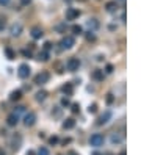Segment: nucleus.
<instances>
[{
	"mask_svg": "<svg viewBox=\"0 0 141 155\" xmlns=\"http://www.w3.org/2000/svg\"><path fill=\"white\" fill-rule=\"evenodd\" d=\"M104 141H105V138H104V135H100V133H94V135H91V138H89V144L93 147H100L102 144H104Z\"/></svg>",
	"mask_w": 141,
	"mask_h": 155,
	"instance_id": "nucleus-1",
	"label": "nucleus"
},
{
	"mask_svg": "<svg viewBox=\"0 0 141 155\" xmlns=\"http://www.w3.org/2000/svg\"><path fill=\"white\" fill-rule=\"evenodd\" d=\"M49 79H50V74H49L47 71H42V72H39L35 77V83L36 85H46L49 82Z\"/></svg>",
	"mask_w": 141,
	"mask_h": 155,
	"instance_id": "nucleus-2",
	"label": "nucleus"
},
{
	"mask_svg": "<svg viewBox=\"0 0 141 155\" xmlns=\"http://www.w3.org/2000/svg\"><path fill=\"white\" fill-rule=\"evenodd\" d=\"M66 68H68V71H70V72L78 71V68H80V60L78 58H69L68 63H66Z\"/></svg>",
	"mask_w": 141,
	"mask_h": 155,
	"instance_id": "nucleus-3",
	"label": "nucleus"
},
{
	"mask_svg": "<svg viewBox=\"0 0 141 155\" xmlns=\"http://www.w3.org/2000/svg\"><path fill=\"white\" fill-rule=\"evenodd\" d=\"M31 72V69H30V66L28 64H20L19 66V69H17V75H19V79H27V77L30 75Z\"/></svg>",
	"mask_w": 141,
	"mask_h": 155,
	"instance_id": "nucleus-4",
	"label": "nucleus"
},
{
	"mask_svg": "<svg viewBox=\"0 0 141 155\" xmlns=\"http://www.w3.org/2000/svg\"><path fill=\"white\" fill-rule=\"evenodd\" d=\"M75 44V39L72 36H64L61 41H60V46H61V49H72Z\"/></svg>",
	"mask_w": 141,
	"mask_h": 155,
	"instance_id": "nucleus-5",
	"label": "nucleus"
},
{
	"mask_svg": "<svg viewBox=\"0 0 141 155\" xmlns=\"http://www.w3.org/2000/svg\"><path fill=\"white\" fill-rule=\"evenodd\" d=\"M35 122H36V113H33V111L27 113V114H25V118H24V124H25V127H31V125H35Z\"/></svg>",
	"mask_w": 141,
	"mask_h": 155,
	"instance_id": "nucleus-6",
	"label": "nucleus"
},
{
	"mask_svg": "<svg viewBox=\"0 0 141 155\" xmlns=\"http://www.w3.org/2000/svg\"><path fill=\"white\" fill-rule=\"evenodd\" d=\"M22 30H24V27H22V24H13L11 27H9V33H11V36H19L20 33H22Z\"/></svg>",
	"mask_w": 141,
	"mask_h": 155,
	"instance_id": "nucleus-7",
	"label": "nucleus"
},
{
	"mask_svg": "<svg viewBox=\"0 0 141 155\" xmlns=\"http://www.w3.org/2000/svg\"><path fill=\"white\" fill-rule=\"evenodd\" d=\"M78 16H80V11H78V9H75V8H68V11H66V17H68L69 20L77 19Z\"/></svg>",
	"mask_w": 141,
	"mask_h": 155,
	"instance_id": "nucleus-8",
	"label": "nucleus"
},
{
	"mask_svg": "<svg viewBox=\"0 0 141 155\" xmlns=\"http://www.w3.org/2000/svg\"><path fill=\"white\" fill-rule=\"evenodd\" d=\"M110 119H111V111H105V113L99 118V121H97V125H104V124H107Z\"/></svg>",
	"mask_w": 141,
	"mask_h": 155,
	"instance_id": "nucleus-9",
	"label": "nucleus"
},
{
	"mask_svg": "<svg viewBox=\"0 0 141 155\" xmlns=\"http://www.w3.org/2000/svg\"><path fill=\"white\" fill-rule=\"evenodd\" d=\"M17 122H19V116L16 114V113H13V114H9V116H8V119H7V124H8L9 127H14V125H17Z\"/></svg>",
	"mask_w": 141,
	"mask_h": 155,
	"instance_id": "nucleus-10",
	"label": "nucleus"
},
{
	"mask_svg": "<svg viewBox=\"0 0 141 155\" xmlns=\"http://www.w3.org/2000/svg\"><path fill=\"white\" fill-rule=\"evenodd\" d=\"M86 27H88L89 31H96L97 28H99V22H97L96 19H89L88 22H86Z\"/></svg>",
	"mask_w": 141,
	"mask_h": 155,
	"instance_id": "nucleus-11",
	"label": "nucleus"
},
{
	"mask_svg": "<svg viewBox=\"0 0 141 155\" xmlns=\"http://www.w3.org/2000/svg\"><path fill=\"white\" fill-rule=\"evenodd\" d=\"M42 35H44V33H42V30L39 28V27H35V28H31V38H33V39H41Z\"/></svg>",
	"mask_w": 141,
	"mask_h": 155,
	"instance_id": "nucleus-12",
	"label": "nucleus"
},
{
	"mask_svg": "<svg viewBox=\"0 0 141 155\" xmlns=\"http://www.w3.org/2000/svg\"><path fill=\"white\" fill-rule=\"evenodd\" d=\"M110 141H111V144H121V143H122V135L113 133V135L110 136Z\"/></svg>",
	"mask_w": 141,
	"mask_h": 155,
	"instance_id": "nucleus-13",
	"label": "nucleus"
},
{
	"mask_svg": "<svg viewBox=\"0 0 141 155\" xmlns=\"http://www.w3.org/2000/svg\"><path fill=\"white\" fill-rule=\"evenodd\" d=\"M105 8H107L108 13H115V11H118V3H116V0H115V2H108V3L105 5Z\"/></svg>",
	"mask_w": 141,
	"mask_h": 155,
	"instance_id": "nucleus-14",
	"label": "nucleus"
},
{
	"mask_svg": "<svg viewBox=\"0 0 141 155\" xmlns=\"http://www.w3.org/2000/svg\"><path fill=\"white\" fill-rule=\"evenodd\" d=\"M61 91L66 94V96H70L72 94V91H74V86H72V83H66L63 88H61Z\"/></svg>",
	"mask_w": 141,
	"mask_h": 155,
	"instance_id": "nucleus-15",
	"label": "nucleus"
},
{
	"mask_svg": "<svg viewBox=\"0 0 141 155\" xmlns=\"http://www.w3.org/2000/svg\"><path fill=\"white\" fill-rule=\"evenodd\" d=\"M74 125H75V121H74L72 118H69V119H66V121L63 122V129L69 130V129H74Z\"/></svg>",
	"mask_w": 141,
	"mask_h": 155,
	"instance_id": "nucleus-16",
	"label": "nucleus"
},
{
	"mask_svg": "<svg viewBox=\"0 0 141 155\" xmlns=\"http://www.w3.org/2000/svg\"><path fill=\"white\" fill-rule=\"evenodd\" d=\"M93 79H94V80H97V82L104 80V71H100V69H96L94 72H93Z\"/></svg>",
	"mask_w": 141,
	"mask_h": 155,
	"instance_id": "nucleus-17",
	"label": "nucleus"
},
{
	"mask_svg": "<svg viewBox=\"0 0 141 155\" xmlns=\"http://www.w3.org/2000/svg\"><path fill=\"white\" fill-rule=\"evenodd\" d=\"M20 143H22V138H20L17 135V141H16V136H13V141H11V147L14 149V151H17V149L20 147Z\"/></svg>",
	"mask_w": 141,
	"mask_h": 155,
	"instance_id": "nucleus-18",
	"label": "nucleus"
},
{
	"mask_svg": "<svg viewBox=\"0 0 141 155\" xmlns=\"http://www.w3.org/2000/svg\"><path fill=\"white\" fill-rule=\"evenodd\" d=\"M22 97V91L20 90H16L11 92V96H9V100H19V99Z\"/></svg>",
	"mask_w": 141,
	"mask_h": 155,
	"instance_id": "nucleus-19",
	"label": "nucleus"
},
{
	"mask_svg": "<svg viewBox=\"0 0 141 155\" xmlns=\"http://www.w3.org/2000/svg\"><path fill=\"white\" fill-rule=\"evenodd\" d=\"M5 55H7L8 60H14V58H16V52L13 50V49H9V47L5 49Z\"/></svg>",
	"mask_w": 141,
	"mask_h": 155,
	"instance_id": "nucleus-20",
	"label": "nucleus"
},
{
	"mask_svg": "<svg viewBox=\"0 0 141 155\" xmlns=\"http://www.w3.org/2000/svg\"><path fill=\"white\" fill-rule=\"evenodd\" d=\"M38 60H39V61H47V60H49V52L47 50L39 52V53H38Z\"/></svg>",
	"mask_w": 141,
	"mask_h": 155,
	"instance_id": "nucleus-21",
	"label": "nucleus"
},
{
	"mask_svg": "<svg viewBox=\"0 0 141 155\" xmlns=\"http://www.w3.org/2000/svg\"><path fill=\"white\" fill-rule=\"evenodd\" d=\"M46 97H47V92H46V91H38V92H36V100H38V102L46 100Z\"/></svg>",
	"mask_w": 141,
	"mask_h": 155,
	"instance_id": "nucleus-22",
	"label": "nucleus"
},
{
	"mask_svg": "<svg viewBox=\"0 0 141 155\" xmlns=\"http://www.w3.org/2000/svg\"><path fill=\"white\" fill-rule=\"evenodd\" d=\"M36 155H50V152H49V149H47V147H44V146H41L39 149H38V152H36Z\"/></svg>",
	"mask_w": 141,
	"mask_h": 155,
	"instance_id": "nucleus-23",
	"label": "nucleus"
},
{
	"mask_svg": "<svg viewBox=\"0 0 141 155\" xmlns=\"http://www.w3.org/2000/svg\"><path fill=\"white\" fill-rule=\"evenodd\" d=\"M72 31H74V35H82V27L80 25H72Z\"/></svg>",
	"mask_w": 141,
	"mask_h": 155,
	"instance_id": "nucleus-24",
	"label": "nucleus"
},
{
	"mask_svg": "<svg viewBox=\"0 0 141 155\" xmlns=\"http://www.w3.org/2000/svg\"><path fill=\"white\" fill-rule=\"evenodd\" d=\"M49 144H50V146L58 144V136H50V138H49Z\"/></svg>",
	"mask_w": 141,
	"mask_h": 155,
	"instance_id": "nucleus-25",
	"label": "nucleus"
},
{
	"mask_svg": "<svg viewBox=\"0 0 141 155\" xmlns=\"http://www.w3.org/2000/svg\"><path fill=\"white\" fill-rule=\"evenodd\" d=\"M88 111H89V113H93V114L97 113V103H91V105H89V108H88Z\"/></svg>",
	"mask_w": 141,
	"mask_h": 155,
	"instance_id": "nucleus-26",
	"label": "nucleus"
},
{
	"mask_svg": "<svg viewBox=\"0 0 141 155\" xmlns=\"http://www.w3.org/2000/svg\"><path fill=\"white\" fill-rule=\"evenodd\" d=\"M86 39H88V41H96L94 31H88V35H86Z\"/></svg>",
	"mask_w": 141,
	"mask_h": 155,
	"instance_id": "nucleus-27",
	"label": "nucleus"
},
{
	"mask_svg": "<svg viewBox=\"0 0 141 155\" xmlns=\"http://www.w3.org/2000/svg\"><path fill=\"white\" fill-rule=\"evenodd\" d=\"M61 105H63V107H69V105H70L69 99H68V97H63V99H61Z\"/></svg>",
	"mask_w": 141,
	"mask_h": 155,
	"instance_id": "nucleus-28",
	"label": "nucleus"
},
{
	"mask_svg": "<svg viewBox=\"0 0 141 155\" xmlns=\"http://www.w3.org/2000/svg\"><path fill=\"white\" fill-rule=\"evenodd\" d=\"M5 27H7V22H5V19L0 17V31H3V30H5Z\"/></svg>",
	"mask_w": 141,
	"mask_h": 155,
	"instance_id": "nucleus-29",
	"label": "nucleus"
},
{
	"mask_svg": "<svg viewBox=\"0 0 141 155\" xmlns=\"http://www.w3.org/2000/svg\"><path fill=\"white\" fill-rule=\"evenodd\" d=\"M22 55H24V57L31 58V50H28V49H24V50H22Z\"/></svg>",
	"mask_w": 141,
	"mask_h": 155,
	"instance_id": "nucleus-30",
	"label": "nucleus"
},
{
	"mask_svg": "<svg viewBox=\"0 0 141 155\" xmlns=\"http://www.w3.org/2000/svg\"><path fill=\"white\" fill-rule=\"evenodd\" d=\"M80 111V107H78V103H74L72 105V113L75 114V113H78Z\"/></svg>",
	"mask_w": 141,
	"mask_h": 155,
	"instance_id": "nucleus-31",
	"label": "nucleus"
},
{
	"mask_svg": "<svg viewBox=\"0 0 141 155\" xmlns=\"http://www.w3.org/2000/svg\"><path fill=\"white\" fill-rule=\"evenodd\" d=\"M16 108H17V110H14V113L17 116H19V113H24L25 111V107H16Z\"/></svg>",
	"mask_w": 141,
	"mask_h": 155,
	"instance_id": "nucleus-32",
	"label": "nucleus"
},
{
	"mask_svg": "<svg viewBox=\"0 0 141 155\" xmlns=\"http://www.w3.org/2000/svg\"><path fill=\"white\" fill-rule=\"evenodd\" d=\"M9 3H11V0H0V7H7Z\"/></svg>",
	"mask_w": 141,
	"mask_h": 155,
	"instance_id": "nucleus-33",
	"label": "nucleus"
},
{
	"mask_svg": "<svg viewBox=\"0 0 141 155\" xmlns=\"http://www.w3.org/2000/svg\"><path fill=\"white\" fill-rule=\"evenodd\" d=\"M113 100H115L113 94H108V97H107V103H113Z\"/></svg>",
	"mask_w": 141,
	"mask_h": 155,
	"instance_id": "nucleus-34",
	"label": "nucleus"
},
{
	"mask_svg": "<svg viewBox=\"0 0 141 155\" xmlns=\"http://www.w3.org/2000/svg\"><path fill=\"white\" fill-rule=\"evenodd\" d=\"M105 72H107V74H111V72H113V66H111V64H108L107 68H105Z\"/></svg>",
	"mask_w": 141,
	"mask_h": 155,
	"instance_id": "nucleus-35",
	"label": "nucleus"
},
{
	"mask_svg": "<svg viewBox=\"0 0 141 155\" xmlns=\"http://www.w3.org/2000/svg\"><path fill=\"white\" fill-rule=\"evenodd\" d=\"M50 49H52V42H46V44H44V50H47V52H49Z\"/></svg>",
	"mask_w": 141,
	"mask_h": 155,
	"instance_id": "nucleus-36",
	"label": "nucleus"
},
{
	"mask_svg": "<svg viewBox=\"0 0 141 155\" xmlns=\"http://www.w3.org/2000/svg\"><path fill=\"white\" fill-rule=\"evenodd\" d=\"M20 3H22V5H30L31 0H20Z\"/></svg>",
	"mask_w": 141,
	"mask_h": 155,
	"instance_id": "nucleus-37",
	"label": "nucleus"
},
{
	"mask_svg": "<svg viewBox=\"0 0 141 155\" xmlns=\"http://www.w3.org/2000/svg\"><path fill=\"white\" fill-rule=\"evenodd\" d=\"M68 155H78L77 152H74V151H70V152H68Z\"/></svg>",
	"mask_w": 141,
	"mask_h": 155,
	"instance_id": "nucleus-38",
	"label": "nucleus"
},
{
	"mask_svg": "<svg viewBox=\"0 0 141 155\" xmlns=\"http://www.w3.org/2000/svg\"><path fill=\"white\" fill-rule=\"evenodd\" d=\"M27 155H36V154H35L33 151H28V152H27Z\"/></svg>",
	"mask_w": 141,
	"mask_h": 155,
	"instance_id": "nucleus-39",
	"label": "nucleus"
},
{
	"mask_svg": "<svg viewBox=\"0 0 141 155\" xmlns=\"http://www.w3.org/2000/svg\"><path fill=\"white\" fill-rule=\"evenodd\" d=\"M0 155H7V154H5V151H3V149H0Z\"/></svg>",
	"mask_w": 141,
	"mask_h": 155,
	"instance_id": "nucleus-40",
	"label": "nucleus"
},
{
	"mask_svg": "<svg viewBox=\"0 0 141 155\" xmlns=\"http://www.w3.org/2000/svg\"><path fill=\"white\" fill-rule=\"evenodd\" d=\"M119 155H126V152H121V154H119Z\"/></svg>",
	"mask_w": 141,
	"mask_h": 155,
	"instance_id": "nucleus-41",
	"label": "nucleus"
}]
</instances>
